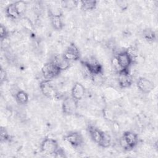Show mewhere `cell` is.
I'll return each mask as SVG.
<instances>
[{
  "instance_id": "obj_7",
  "label": "cell",
  "mask_w": 158,
  "mask_h": 158,
  "mask_svg": "<svg viewBox=\"0 0 158 158\" xmlns=\"http://www.w3.org/2000/svg\"><path fill=\"white\" fill-rule=\"evenodd\" d=\"M78 108V101L73 99L72 97L65 98L62 104L63 112L68 115L74 114Z\"/></svg>"
},
{
  "instance_id": "obj_13",
  "label": "cell",
  "mask_w": 158,
  "mask_h": 158,
  "mask_svg": "<svg viewBox=\"0 0 158 158\" xmlns=\"http://www.w3.org/2000/svg\"><path fill=\"white\" fill-rule=\"evenodd\" d=\"M85 94V88L84 87V86L79 82L75 83L72 88V97L78 101L83 98Z\"/></svg>"
},
{
  "instance_id": "obj_21",
  "label": "cell",
  "mask_w": 158,
  "mask_h": 158,
  "mask_svg": "<svg viewBox=\"0 0 158 158\" xmlns=\"http://www.w3.org/2000/svg\"><path fill=\"white\" fill-rule=\"evenodd\" d=\"M15 4L17 7V9L20 15L23 13V12L25 10V9H26V3L23 1H19L15 2Z\"/></svg>"
},
{
  "instance_id": "obj_10",
  "label": "cell",
  "mask_w": 158,
  "mask_h": 158,
  "mask_svg": "<svg viewBox=\"0 0 158 158\" xmlns=\"http://www.w3.org/2000/svg\"><path fill=\"white\" fill-rule=\"evenodd\" d=\"M64 57L69 62L75 61L80 59V52L77 46L73 44H70L63 54Z\"/></svg>"
},
{
  "instance_id": "obj_15",
  "label": "cell",
  "mask_w": 158,
  "mask_h": 158,
  "mask_svg": "<svg viewBox=\"0 0 158 158\" xmlns=\"http://www.w3.org/2000/svg\"><path fill=\"white\" fill-rule=\"evenodd\" d=\"M51 22L53 28L56 30H61L64 26V22L61 19L62 15L49 14Z\"/></svg>"
},
{
  "instance_id": "obj_18",
  "label": "cell",
  "mask_w": 158,
  "mask_h": 158,
  "mask_svg": "<svg viewBox=\"0 0 158 158\" xmlns=\"http://www.w3.org/2000/svg\"><path fill=\"white\" fill-rule=\"evenodd\" d=\"M81 9L85 10H92L97 6V1L95 0H87L80 1Z\"/></svg>"
},
{
  "instance_id": "obj_17",
  "label": "cell",
  "mask_w": 158,
  "mask_h": 158,
  "mask_svg": "<svg viewBox=\"0 0 158 158\" xmlns=\"http://www.w3.org/2000/svg\"><path fill=\"white\" fill-rule=\"evenodd\" d=\"M16 101L20 104H25L28 102L29 96L27 93L23 90L18 91L15 94Z\"/></svg>"
},
{
  "instance_id": "obj_16",
  "label": "cell",
  "mask_w": 158,
  "mask_h": 158,
  "mask_svg": "<svg viewBox=\"0 0 158 158\" xmlns=\"http://www.w3.org/2000/svg\"><path fill=\"white\" fill-rule=\"evenodd\" d=\"M6 14L9 18L12 19H16L20 15L17 9L15 2L10 4L6 7Z\"/></svg>"
},
{
  "instance_id": "obj_20",
  "label": "cell",
  "mask_w": 158,
  "mask_h": 158,
  "mask_svg": "<svg viewBox=\"0 0 158 158\" xmlns=\"http://www.w3.org/2000/svg\"><path fill=\"white\" fill-rule=\"evenodd\" d=\"M78 2L77 1H62V6L64 8L72 9L78 5Z\"/></svg>"
},
{
  "instance_id": "obj_19",
  "label": "cell",
  "mask_w": 158,
  "mask_h": 158,
  "mask_svg": "<svg viewBox=\"0 0 158 158\" xmlns=\"http://www.w3.org/2000/svg\"><path fill=\"white\" fill-rule=\"evenodd\" d=\"M144 38L149 42H152L156 39V35L154 31L150 29L145 30L143 32Z\"/></svg>"
},
{
  "instance_id": "obj_6",
  "label": "cell",
  "mask_w": 158,
  "mask_h": 158,
  "mask_svg": "<svg viewBox=\"0 0 158 158\" xmlns=\"http://www.w3.org/2000/svg\"><path fill=\"white\" fill-rule=\"evenodd\" d=\"M40 88L43 94L48 98H54L58 94L57 90L54 87V85L52 83L51 80L45 79L41 81Z\"/></svg>"
},
{
  "instance_id": "obj_23",
  "label": "cell",
  "mask_w": 158,
  "mask_h": 158,
  "mask_svg": "<svg viewBox=\"0 0 158 158\" xmlns=\"http://www.w3.org/2000/svg\"><path fill=\"white\" fill-rule=\"evenodd\" d=\"M8 36V31L7 28L4 26L3 25H1L0 27V38L1 41H3L4 40L6 39Z\"/></svg>"
},
{
  "instance_id": "obj_5",
  "label": "cell",
  "mask_w": 158,
  "mask_h": 158,
  "mask_svg": "<svg viewBox=\"0 0 158 158\" xmlns=\"http://www.w3.org/2000/svg\"><path fill=\"white\" fill-rule=\"evenodd\" d=\"M59 148L57 141L51 138H46L41 143V150L46 154H55Z\"/></svg>"
},
{
  "instance_id": "obj_3",
  "label": "cell",
  "mask_w": 158,
  "mask_h": 158,
  "mask_svg": "<svg viewBox=\"0 0 158 158\" xmlns=\"http://www.w3.org/2000/svg\"><path fill=\"white\" fill-rule=\"evenodd\" d=\"M115 62L118 67V71L121 70L129 69L130 66L133 63L132 59L127 52V50L119 52L115 57Z\"/></svg>"
},
{
  "instance_id": "obj_8",
  "label": "cell",
  "mask_w": 158,
  "mask_h": 158,
  "mask_svg": "<svg viewBox=\"0 0 158 158\" xmlns=\"http://www.w3.org/2000/svg\"><path fill=\"white\" fill-rule=\"evenodd\" d=\"M64 140L68 143L75 148L80 147L83 143V138L82 135L77 131H72L66 135L64 138Z\"/></svg>"
},
{
  "instance_id": "obj_14",
  "label": "cell",
  "mask_w": 158,
  "mask_h": 158,
  "mask_svg": "<svg viewBox=\"0 0 158 158\" xmlns=\"http://www.w3.org/2000/svg\"><path fill=\"white\" fill-rule=\"evenodd\" d=\"M62 71L67 69L70 67V62L67 60L63 54H57L52 61Z\"/></svg>"
},
{
  "instance_id": "obj_11",
  "label": "cell",
  "mask_w": 158,
  "mask_h": 158,
  "mask_svg": "<svg viewBox=\"0 0 158 158\" xmlns=\"http://www.w3.org/2000/svg\"><path fill=\"white\" fill-rule=\"evenodd\" d=\"M88 130L92 139L98 145H100L106 135V133L100 130L93 125H88Z\"/></svg>"
},
{
  "instance_id": "obj_24",
  "label": "cell",
  "mask_w": 158,
  "mask_h": 158,
  "mask_svg": "<svg viewBox=\"0 0 158 158\" xmlns=\"http://www.w3.org/2000/svg\"><path fill=\"white\" fill-rule=\"evenodd\" d=\"M54 156L56 157H66L64 150L60 148L58 149V150L55 153Z\"/></svg>"
},
{
  "instance_id": "obj_12",
  "label": "cell",
  "mask_w": 158,
  "mask_h": 158,
  "mask_svg": "<svg viewBox=\"0 0 158 158\" xmlns=\"http://www.w3.org/2000/svg\"><path fill=\"white\" fill-rule=\"evenodd\" d=\"M136 85L139 90L144 93H150L154 87V83L151 80L143 77L139 78Z\"/></svg>"
},
{
  "instance_id": "obj_9",
  "label": "cell",
  "mask_w": 158,
  "mask_h": 158,
  "mask_svg": "<svg viewBox=\"0 0 158 158\" xmlns=\"http://www.w3.org/2000/svg\"><path fill=\"white\" fill-rule=\"evenodd\" d=\"M118 83L120 88H127L132 84V77L130 74L129 70H121L118 72Z\"/></svg>"
},
{
  "instance_id": "obj_25",
  "label": "cell",
  "mask_w": 158,
  "mask_h": 158,
  "mask_svg": "<svg viewBox=\"0 0 158 158\" xmlns=\"http://www.w3.org/2000/svg\"><path fill=\"white\" fill-rule=\"evenodd\" d=\"M117 4L118 5V6L122 9V10H125L128 7V3L127 1H117Z\"/></svg>"
},
{
  "instance_id": "obj_2",
  "label": "cell",
  "mask_w": 158,
  "mask_h": 158,
  "mask_svg": "<svg viewBox=\"0 0 158 158\" xmlns=\"http://www.w3.org/2000/svg\"><path fill=\"white\" fill-rule=\"evenodd\" d=\"M81 63L84 67L86 69L91 77L94 75L102 74V67L95 58L90 57L88 59L81 61Z\"/></svg>"
},
{
  "instance_id": "obj_26",
  "label": "cell",
  "mask_w": 158,
  "mask_h": 158,
  "mask_svg": "<svg viewBox=\"0 0 158 158\" xmlns=\"http://www.w3.org/2000/svg\"><path fill=\"white\" fill-rule=\"evenodd\" d=\"M0 78H1V83H2L3 81H4L6 80L7 78V74L5 70H4L2 68L1 69L0 71Z\"/></svg>"
},
{
  "instance_id": "obj_1",
  "label": "cell",
  "mask_w": 158,
  "mask_h": 158,
  "mask_svg": "<svg viewBox=\"0 0 158 158\" xmlns=\"http://www.w3.org/2000/svg\"><path fill=\"white\" fill-rule=\"evenodd\" d=\"M120 146L126 151H130L136 147L138 143V135L130 131L123 133L122 136L119 140Z\"/></svg>"
},
{
  "instance_id": "obj_4",
  "label": "cell",
  "mask_w": 158,
  "mask_h": 158,
  "mask_svg": "<svg viewBox=\"0 0 158 158\" xmlns=\"http://www.w3.org/2000/svg\"><path fill=\"white\" fill-rule=\"evenodd\" d=\"M61 70L52 61L46 63L41 68V72L46 80H51L59 75Z\"/></svg>"
},
{
  "instance_id": "obj_22",
  "label": "cell",
  "mask_w": 158,
  "mask_h": 158,
  "mask_svg": "<svg viewBox=\"0 0 158 158\" xmlns=\"http://www.w3.org/2000/svg\"><path fill=\"white\" fill-rule=\"evenodd\" d=\"M0 135H1V141H6L9 139V135L5 128L1 127L0 130Z\"/></svg>"
}]
</instances>
